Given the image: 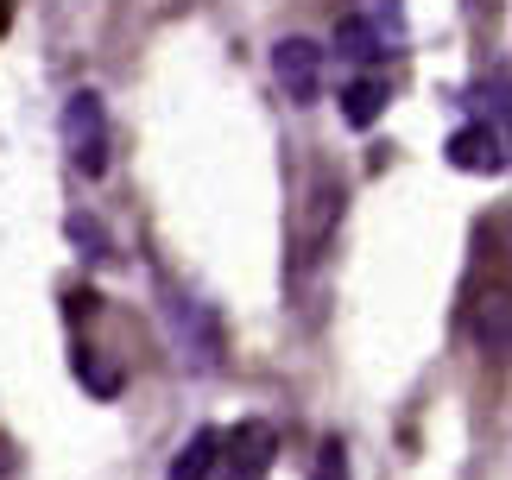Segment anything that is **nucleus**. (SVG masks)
<instances>
[{
	"mask_svg": "<svg viewBox=\"0 0 512 480\" xmlns=\"http://www.w3.org/2000/svg\"><path fill=\"white\" fill-rule=\"evenodd\" d=\"M64 152L83 177H102L108 171V108L95 89H76L64 102Z\"/></svg>",
	"mask_w": 512,
	"mask_h": 480,
	"instance_id": "1",
	"label": "nucleus"
},
{
	"mask_svg": "<svg viewBox=\"0 0 512 480\" xmlns=\"http://www.w3.org/2000/svg\"><path fill=\"white\" fill-rule=\"evenodd\" d=\"M165 323H171V342L190 367H203V373L222 367V323H215L209 304H196L184 291H165Z\"/></svg>",
	"mask_w": 512,
	"mask_h": 480,
	"instance_id": "2",
	"label": "nucleus"
},
{
	"mask_svg": "<svg viewBox=\"0 0 512 480\" xmlns=\"http://www.w3.org/2000/svg\"><path fill=\"white\" fill-rule=\"evenodd\" d=\"M272 462H279V430L266 424V417H241L222 449H215V468H222V480H266Z\"/></svg>",
	"mask_w": 512,
	"mask_h": 480,
	"instance_id": "3",
	"label": "nucleus"
},
{
	"mask_svg": "<svg viewBox=\"0 0 512 480\" xmlns=\"http://www.w3.org/2000/svg\"><path fill=\"white\" fill-rule=\"evenodd\" d=\"M272 76H279V89L291 95V108H310L323 95V45L317 38H279L272 45Z\"/></svg>",
	"mask_w": 512,
	"mask_h": 480,
	"instance_id": "4",
	"label": "nucleus"
},
{
	"mask_svg": "<svg viewBox=\"0 0 512 480\" xmlns=\"http://www.w3.org/2000/svg\"><path fill=\"white\" fill-rule=\"evenodd\" d=\"M443 152H449V165H456V171H475V177H500V171H506V133L487 127V120L462 127Z\"/></svg>",
	"mask_w": 512,
	"mask_h": 480,
	"instance_id": "5",
	"label": "nucleus"
},
{
	"mask_svg": "<svg viewBox=\"0 0 512 480\" xmlns=\"http://www.w3.org/2000/svg\"><path fill=\"white\" fill-rule=\"evenodd\" d=\"M342 184L336 177H317V190H310V209H304V259H317L329 247V228H336V215H342Z\"/></svg>",
	"mask_w": 512,
	"mask_h": 480,
	"instance_id": "6",
	"label": "nucleus"
},
{
	"mask_svg": "<svg viewBox=\"0 0 512 480\" xmlns=\"http://www.w3.org/2000/svg\"><path fill=\"white\" fill-rule=\"evenodd\" d=\"M215 449H222V430H190V443L171 455V474L165 480H209L215 474Z\"/></svg>",
	"mask_w": 512,
	"mask_h": 480,
	"instance_id": "7",
	"label": "nucleus"
},
{
	"mask_svg": "<svg viewBox=\"0 0 512 480\" xmlns=\"http://www.w3.org/2000/svg\"><path fill=\"white\" fill-rule=\"evenodd\" d=\"M336 51L354 57V64H380V57H386V32L373 26L367 13H348L342 26H336Z\"/></svg>",
	"mask_w": 512,
	"mask_h": 480,
	"instance_id": "8",
	"label": "nucleus"
},
{
	"mask_svg": "<svg viewBox=\"0 0 512 480\" xmlns=\"http://www.w3.org/2000/svg\"><path fill=\"white\" fill-rule=\"evenodd\" d=\"M380 114H386V83H380V76H361V83L342 89V120L354 133H367Z\"/></svg>",
	"mask_w": 512,
	"mask_h": 480,
	"instance_id": "9",
	"label": "nucleus"
},
{
	"mask_svg": "<svg viewBox=\"0 0 512 480\" xmlns=\"http://www.w3.org/2000/svg\"><path fill=\"white\" fill-rule=\"evenodd\" d=\"M475 335H481V354H506V291H494L481 304V316H475Z\"/></svg>",
	"mask_w": 512,
	"mask_h": 480,
	"instance_id": "10",
	"label": "nucleus"
},
{
	"mask_svg": "<svg viewBox=\"0 0 512 480\" xmlns=\"http://www.w3.org/2000/svg\"><path fill=\"white\" fill-rule=\"evenodd\" d=\"M76 379H83V386H89L95 398H114V392H121V373L102 367V360H95L89 348H76Z\"/></svg>",
	"mask_w": 512,
	"mask_h": 480,
	"instance_id": "11",
	"label": "nucleus"
},
{
	"mask_svg": "<svg viewBox=\"0 0 512 480\" xmlns=\"http://www.w3.org/2000/svg\"><path fill=\"white\" fill-rule=\"evenodd\" d=\"M310 480H348V443H342V436H323V443H317Z\"/></svg>",
	"mask_w": 512,
	"mask_h": 480,
	"instance_id": "12",
	"label": "nucleus"
},
{
	"mask_svg": "<svg viewBox=\"0 0 512 480\" xmlns=\"http://www.w3.org/2000/svg\"><path fill=\"white\" fill-rule=\"evenodd\" d=\"M70 240H76V247H95V259H108V234H102V222H83V215H70Z\"/></svg>",
	"mask_w": 512,
	"mask_h": 480,
	"instance_id": "13",
	"label": "nucleus"
}]
</instances>
